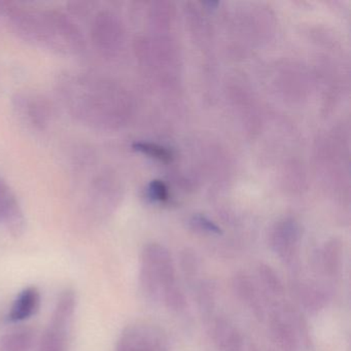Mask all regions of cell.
<instances>
[{
	"label": "cell",
	"instance_id": "obj_1",
	"mask_svg": "<svg viewBox=\"0 0 351 351\" xmlns=\"http://www.w3.org/2000/svg\"><path fill=\"white\" fill-rule=\"evenodd\" d=\"M59 94L69 114L86 126H118L126 110L122 90L112 82L89 73H73L59 82Z\"/></svg>",
	"mask_w": 351,
	"mask_h": 351
},
{
	"label": "cell",
	"instance_id": "obj_2",
	"mask_svg": "<svg viewBox=\"0 0 351 351\" xmlns=\"http://www.w3.org/2000/svg\"><path fill=\"white\" fill-rule=\"evenodd\" d=\"M7 16L12 30L26 42L63 55H77L85 50L81 29L62 12L10 5Z\"/></svg>",
	"mask_w": 351,
	"mask_h": 351
},
{
	"label": "cell",
	"instance_id": "obj_3",
	"mask_svg": "<svg viewBox=\"0 0 351 351\" xmlns=\"http://www.w3.org/2000/svg\"><path fill=\"white\" fill-rule=\"evenodd\" d=\"M139 285L149 301L161 302L171 311H182L186 308V295L178 282L173 260L164 246L151 243L143 248Z\"/></svg>",
	"mask_w": 351,
	"mask_h": 351
},
{
	"label": "cell",
	"instance_id": "obj_4",
	"mask_svg": "<svg viewBox=\"0 0 351 351\" xmlns=\"http://www.w3.org/2000/svg\"><path fill=\"white\" fill-rule=\"evenodd\" d=\"M166 338L162 330L147 322H134L120 335L114 351H164Z\"/></svg>",
	"mask_w": 351,
	"mask_h": 351
},
{
	"label": "cell",
	"instance_id": "obj_5",
	"mask_svg": "<svg viewBox=\"0 0 351 351\" xmlns=\"http://www.w3.org/2000/svg\"><path fill=\"white\" fill-rule=\"evenodd\" d=\"M91 40L102 54L112 55L118 51L122 40V30L120 22L114 14L104 11L94 16Z\"/></svg>",
	"mask_w": 351,
	"mask_h": 351
},
{
	"label": "cell",
	"instance_id": "obj_6",
	"mask_svg": "<svg viewBox=\"0 0 351 351\" xmlns=\"http://www.w3.org/2000/svg\"><path fill=\"white\" fill-rule=\"evenodd\" d=\"M0 227L13 237H21L26 230L23 209L10 184L0 178Z\"/></svg>",
	"mask_w": 351,
	"mask_h": 351
},
{
	"label": "cell",
	"instance_id": "obj_7",
	"mask_svg": "<svg viewBox=\"0 0 351 351\" xmlns=\"http://www.w3.org/2000/svg\"><path fill=\"white\" fill-rule=\"evenodd\" d=\"M15 108L24 122L38 130H44L53 118L50 102L38 94L20 93L14 98Z\"/></svg>",
	"mask_w": 351,
	"mask_h": 351
},
{
	"label": "cell",
	"instance_id": "obj_8",
	"mask_svg": "<svg viewBox=\"0 0 351 351\" xmlns=\"http://www.w3.org/2000/svg\"><path fill=\"white\" fill-rule=\"evenodd\" d=\"M275 310L270 316V330L275 342L282 351H298L299 332L298 316L289 308Z\"/></svg>",
	"mask_w": 351,
	"mask_h": 351
},
{
	"label": "cell",
	"instance_id": "obj_9",
	"mask_svg": "<svg viewBox=\"0 0 351 351\" xmlns=\"http://www.w3.org/2000/svg\"><path fill=\"white\" fill-rule=\"evenodd\" d=\"M42 295L40 289L36 287H25L14 300L7 315L8 322L11 324H19L30 319L38 313Z\"/></svg>",
	"mask_w": 351,
	"mask_h": 351
},
{
	"label": "cell",
	"instance_id": "obj_10",
	"mask_svg": "<svg viewBox=\"0 0 351 351\" xmlns=\"http://www.w3.org/2000/svg\"><path fill=\"white\" fill-rule=\"evenodd\" d=\"M299 244V232L293 223H285L277 226L270 238L273 252L285 262L295 258Z\"/></svg>",
	"mask_w": 351,
	"mask_h": 351
},
{
	"label": "cell",
	"instance_id": "obj_11",
	"mask_svg": "<svg viewBox=\"0 0 351 351\" xmlns=\"http://www.w3.org/2000/svg\"><path fill=\"white\" fill-rule=\"evenodd\" d=\"M73 322L51 315L50 322L40 339L38 351H69V337Z\"/></svg>",
	"mask_w": 351,
	"mask_h": 351
},
{
	"label": "cell",
	"instance_id": "obj_12",
	"mask_svg": "<svg viewBox=\"0 0 351 351\" xmlns=\"http://www.w3.org/2000/svg\"><path fill=\"white\" fill-rule=\"evenodd\" d=\"M211 335L217 348L221 351H243L244 339L240 330L225 317L215 318Z\"/></svg>",
	"mask_w": 351,
	"mask_h": 351
},
{
	"label": "cell",
	"instance_id": "obj_13",
	"mask_svg": "<svg viewBox=\"0 0 351 351\" xmlns=\"http://www.w3.org/2000/svg\"><path fill=\"white\" fill-rule=\"evenodd\" d=\"M233 287L238 299L252 310L254 315L258 319L265 316L264 307L261 300L260 291L248 275L245 273H237L233 278Z\"/></svg>",
	"mask_w": 351,
	"mask_h": 351
},
{
	"label": "cell",
	"instance_id": "obj_14",
	"mask_svg": "<svg viewBox=\"0 0 351 351\" xmlns=\"http://www.w3.org/2000/svg\"><path fill=\"white\" fill-rule=\"evenodd\" d=\"M36 342V330L32 328H18L0 339V351H32Z\"/></svg>",
	"mask_w": 351,
	"mask_h": 351
},
{
	"label": "cell",
	"instance_id": "obj_15",
	"mask_svg": "<svg viewBox=\"0 0 351 351\" xmlns=\"http://www.w3.org/2000/svg\"><path fill=\"white\" fill-rule=\"evenodd\" d=\"M322 265L326 274L336 277L340 274L343 265V250L340 242H328L324 246L322 254Z\"/></svg>",
	"mask_w": 351,
	"mask_h": 351
},
{
	"label": "cell",
	"instance_id": "obj_16",
	"mask_svg": "<svg viewBox=\"0 0 351 351\" xmlns=\"http://www.w3.org/2000/svg\"><path fill=\"white\" fill-rule=\"evenodd\" d=\"M298 295L304 307L309 311L317 312L326 306V293L317 285L301 283L298 287Z\"/></svg>",
	"mask_w": 351,
	"mask_h": 351
},
{
	"label": "cell",
	"instance_id": "obj_17",
	"mask_svg": "<svg viewBox=\"0 0 351 351\" xmlns=\"http://www.w3.org/2000/svg\"><path fill=\"white\" fill-rule=\"evenodd\" d=\"M258 276L261 285L270 297L279 298L283 295L285 285L272 267L264 264V263L258 265Z\"/></svg>",
	"mask_w": 351,
	"mask_h": 351
},
{
	"label": "cell",
	"instance_id": "obj_18",
	"mask_svg": "<svg viewBox=\"0 0 351 351\" xmlns=\"http://www.w3.org/2000/svg\"><path fill=\"white\" fill-rule=\"evenodd\" d=\"M180 266L188 281H194L198 276L199 262L197 256L190 250H186L180 256Z\"/></svg>",
	"mask_w": 351,
	"mask_h": 351
},
{
	"label": "cell",
	"instance_id": "obj_19",
	"mask_svg": "<svg viewBox=\"0 0 351 351\" xmlns=\"http://www.w3.org/2000/svg\"><path fill=\"white\" fill-rule=\"evenodd\" d=\"M196 223L199 226L201 230L203 231L208 232V233L211 234H219V229L217 227V226L213 225L211 221H207V219H196Z\"/></svg>",
	"mask_w": 351,
	"mask_h": 351
}]
</instances>
